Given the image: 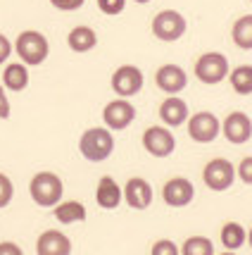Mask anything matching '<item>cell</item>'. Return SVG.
<instances>
[{
	"label": "cell",
	"instance_id": "cell-31",
	"mask_svg": "<svg viewBox=\"0 0 252 255\" xmlns=\"http://www.w3.org/2000/svg\"><path fill=\"white\" fill-rule=\"evenodd\" d=\"M12 55V41L5 36V33H0V65H5Z\"/></svg>",
	"mask_w": 252,
	"mask_h": 255
},
{
	"label": "cell",
	"instance_id": "cell-26",
	"mask_svg": "<svg viewBox=\"0 0 252 255\" xmlns=\"http://www.w3.org/2000/svg\"><path fill=\"white\" fill-rule=\"evenodd\" d=\"M95 2H98L100 12L107 14V17H117L126 7V0H95Z\"/></svg>",
	"mask_w": 252,
	"mask_h": 255
},
{
	"label": "cell",
	"instance_id": "cell-11",
	"mask_svg": "<svg viewBox=\"0 0 252 255\" xmlns=\"http://www.w3.org/2000/svg\"><path fill=\"white\" fill-rule=\"evenodd\" d=\"M221 133L229 143H236V145H243L248 143L252 138V120L250 115H245L241 110H233L224 117L221 122Z\"/></svg>",
	"mask_w": 252,
	"mask_h": 255
},
{
	"label": "cell",
	"instance_id": "cell-4",
	"mask_svg": "<svg viewBox=\"0 0 252 255\" xmlns=\"http://www.w3.org/2000/svg\"><path fill=\"white\" fill-rule=\"evenodd\" d=\"M195 79L207 84V86H217L221 84L224 79H229L231 65H229V57L219 53V50H209V53H202V55L195 60Z\"/></svg>",
	"mask_w": 252,
	"mask_h": 255
},
{
	"label": "cell",
	"instance_id": "cell-8",
	"mask_svg": "<svg viewBox=\"0 0 252 255\" xmlns=\"http://www.w3.org/2000/svg\"><path fill=\"white\" fill-rule=\"evenodd\" d=\"M112 91L119 96V98H133L143 91V84H145V77H143L141 67L136 65H121L112 72Z\"/></svg>",
	"mask_w": 252,
	"mask_h": 255
},
{
	"label": "cell",
	"instance_id": "cell-33",
	"mask_svg": "<svg viewBox=\"0 0 252 255\" xmlns=\"http://www.w3.org/2000/svg\"><path fill=\"white\" fill-rule=\"evenodd\" d=\"M248 244H250V248H252V229L248 232Z\"/></svg>",
	"mask_w": 252,
	"mask_h": 255
},
{
	"label": "cell",
	"instance_id": "cell-5",
	"mask_svg": "<svg viewBox=\"0 0 252 255\" xmlns=\"http://www.w3.org/2000/svg\"><path fill=\"white\" fill-rule=\"evenodd\" d=\"M150 29H153V36L157 41H162V43H174V41H178V38L186 33L188 22L178 10H160L153 17Z\"/></svg>",
	"mask_w": 252,
	"mask_h": 255
},
{
	"label": "cell",
	"instance_id": "cell-6",
	"mask_svg": "<svg viewBox=\"0 0 252 255\" xmlns=\"http://www.w3.org/2000/svg\"><path fill=\"white\" fill-rule=\"evenodd\" d=\"M236 165L231 160H224V157H214L209 160L205 169H202V181L209 191H229L233 184H236Z\"/></svg>",
	"mask_w": 252,
	"mask_h": 255
},
{
	"label": "cell",
	"instance_id": "cell-24",
	"mask_svg": "<svg viewBox=\"0 0 252 255\" xmlns=\"http://www.w3.org/2000/svg\"><path fill=\"white\" fill-rule=\"evenodd\" d=\"M183 253L186 255H212L214 253V244L205 239V236H190L183 241Z\"/></svg>",
	"mask_w": 252,
	"mask_h": 255
},
{
	"label": "cell",
	"instance_id": "cell-23",
	"mask_svg": "<svg viewBox=\"0 0 252 255\" xmlns=\"http://www.w3.org/2000/svg\"><path fill=\"white\" fill-rule=\"evenodd\" d=\"M229 84L233 93L238 96H252V65H238L229 72Z\"/></svg>",
	"mask_w": 252,
	"mask_h": 255
},
{
	"label": "cell",
	"instance_id": "cell-7",
	"mask_svg": "<svg viewBox=\"0 0 252 255\" xmlns=\"http://www.w3.org/2000/svg\"><path fill=\"white\" fill-rule=\"evenodd\" d=\"M186 127H188V136L195 143H212L221 133V120L209 110H200L195 115H190Z\"/></svg>",
	"mask_w": 252,
	"mask_h": 255
},
{
	"label": "cell",
	"instance_id": "cell-29",
	"mask_svg": "<svg viewBox=\"0 0 252 255\" xmlns=\"http://www.w3.org/2000/svg\"><path fill=\"white\" fill-rule=\"evenodd\" d=\"M84 2H86V0H50V5L62 12H74V10H79V7H84Z\"/></svg>",
	"mask_w": 252,
	"mask_h": 255
},
{
	"label": "cell",
	"instance_id": "cell-3",
	"mask_svg": "<svg viewBox=\"0 0 252 255\" xmlns=\"http://www.w3.org/2000/svg\"><path fill=\"white\" fill-rule=\"evenodd\" d=\"M14 53L22 60L24 65L29 67H38L43 65L48 55H50V43L45 38V33L36 31V29H26L17 36L14 41Z\"/></svg>",
	"mask_w": 252,
	"mask_h": 255
},
{
	"label": "cell",
	"instance_id": "cell-17",
	"mask_svg": "<svg viewBox=\"0 0 252 255\" xmlns=\"http://www.w3.org/2000/svg\"><path fill=\"white\" fill-rule=\"evenodd\" d=\"M157 115H160V120H162L167 127H181V124H186L188 117H190L186 100L178 98V96H169V98H165V103L160 105Z\"/></svg>",
	"mask_w": 252,
	"mask_h": 255
},
{
	"label": "cell",
	"instance_id": "cell-2",
	"mask_svg": "<svg viewBox=\"0 0 252 255\" xmlns=\"http://www.w3.org/2000/svg\"><path fill=\"white\" fill-rule=\"evenodd\" d=\"M29 193H31V200L38 208H55L57 203L65 198V184L55 172L43 169V172H36L31 177Z\"/></svg>",
	"mask_w": 252,
	"mask_h": 255
},
{
	"label": "cell",
	"instance_id": "cell-16",
	"mask_svg": "<svg viewBox=\"0 0 252 255\" xmlns=\"http://www.w3.org/2000/svg\"><path fill=\"white\" fill-rule=\"evenodd\" d=\"M36 253L38 255H69L72 253V241L60 229H48V232H43L38 236Z\"/></svg>",
	"mask_w": 252,
	"mask_h": 255
},
{
	"label": "cell",
	"instance_id": "cell-18",
	"mask_svg": "<svg viewBox=\"0 0 252 255\" xmlns=\"http://www.w3.org/2000/svg\"><path fill=\"white\" fill-rule=\"evenodd\" d=\"M2 86L12 93H22L29 86V65L19 62H5L2 69Z\"/></svg>",
	"mask_w": 252,
	"mask_h": 255
},
{
	"label": "cell",
	"instance_id": "cell-13",
	"mask_svg": "<svg viewBox=\"0 0 252 255\" xmlns=\"http://www.w3.org/2000/svg\"><path fill=\"white\" fill-rule=\"evenodd\" d=\"M155 84L167 96H178L188 86V74L183 72V67L169 62V65H162L155 72Z\"/></svg>",
	"mask_w": 252,
	"mask_h": 255
},
{
	"label": "cell",
	"instance_id": "cell-22",
	"mask_svg": "<svg viewBox=\"0 0 252 255\" xmlns=\"http://www.w3.org/2000/svg\"><path fill=\"white\" fill-rule=\"evenodd\" d=\"M248 244V232L241 222H226L221 227V246L226 251H238Z\"/></svg>",
	"mask_w": 252,
	"mask_h": 255
},
{
	"label": "cell",
	"instance_id": "cell-30",
	"mask_svg": "<svg viewBox=\"0 0 252 255\" xmlns=\"http://www.w3.org/2000/svg\"><path fill=\"white\" fill-rule=\"evenodd\" d=\"M10 112L12 108H10V98H7V89L0 84V120H7Z\"/></svg>",
	"mask_w": 252,
	"mask_h": 255
},
{
	"label": "cell",
	"instance_id": "cell-34",
	"mask_svg": "<svg viewBox=\"0 0 252 255\" xmlns=\"http://www.w3.org/2000/svg\"><path fill=\"white\" fill-rule=\"evenodd\" d=\"M133 2H138V5H148L150 0H133Z\"/></svg>",
	"mask_w": 252,
	"mask_h": 255
},
{
	"label": "cell",
	"instance_id": "cell-14",
	"mask_svg": "<svg viewBox=\"0 0 252 255\" xmlns=\"http://www.w3.org/2000/svg\"><path fill=\"white\" fill-rule=\"evenodd\" d=\"M155 191L150 186V181H145L143 177H131L124 186V200L126 205L133 208V210H145L153 205Z\"/></svg>",
	"mask_w": 252,
	"mask_h": 255
},
{
	"label": "cell",
	"instance_id": "cell-15",
	"mask_svg": "<svg viewBox=\"0 0 252 255\" xmlns=\"http://www.w3.org/2000/svg\"><path fill=\"white\" fill-rule=\"evenodd\" d=\"M95 203L102 210H117L124 203V189L114 181V177H100L95 186Z\"/></svg>",
	"mask_w": 252,
	"mask_h": 255
},
{
	"label": "cell",
	"instance_id": "cell-28",
	"mask_svg": "<svg viewBox=\"0 0 252 255\" xmlns=\"http://www.w3.org/2000/svg\"><path fill=\"white\" fill-rule=\"evenodd\" d=\"M150 253L153 255H178V246L174 241H169V239H160V241L153 244Z\"/></svg>",
	"mask_w": 252,
	"mask_h": 255
},
{
	"label": "cell",
	"instance_id": "cell-9",
	"mask_svg": "<svg viewBox=\"0 0 252 255\" xmlns=\"http://www.w3.org/2000/svg\"><path fill=\"white\" fill-rule=\"evenodd\" d=\"M143 148L153 157H169L176 150V138L167 124H153L143 131Z\"/></svg>",
	"mask_w": 252,
	"mask_h": 255
},
{
	"label": "cell",
	"instance_id": "cell-12",
	"mask_svg": "<svg viewBox=\"0 0 252 255\" xmlns=\"http://www.w3.org/2000/svg\"><path fill=\"white\" fill-rule=\"evenodd\" d=\"M162 198L169 208H186L195 198V186L190 179L183 177H171L162 186Z\"/></svg>",
	"mask_w": 252,
	"mask_h": 255
},
{
	"label": "cell",
	"instance_id": "cell-19",
	"mask_svg": "<svg viewBox=\"0 0 252 255\" xmlns=\"http://www.w3.org/2000/svg\"><path fill=\"white\" fill-rule=\"evenodd\" d=\"M67 45L74 53H90L98 45V33L93 31L90 26L79 24V26H74L72 31L67 33Z\"/></svg>",
	"mask_w": 252,
	"mask_h": 255
},
{
	"label": "cell",
	"instance_id": "cell-21",
	"mask_svg": "<svg viewBox=\"0 0 252 255\" xmlns=\"http://www.w3.org/2000/svg\"><path fill=\"white\" fill-rule=\"evenodd\" d=\"M231 41L241 50H252V14L238 17L231 26Z\"/></svg>",
	"mask_w": 252,
	"mask_h": 255
},
{
	"label": "cell",
	"instance_id": "cell-20",
	"mask_svg": "<svg viewBox=\"0 0 252 255\" xmlns=\"http://www.w3.org/2000/svg\"><path fill=\"white\" fill-rule=\"evenodd\" d=\"M53 217L60 224H79L86 220V205L79 200H60L53 208Z\"/></svg>",
	"mask_w": 252,
	"mask_h": 255
},
{
	"label": "cell",
	"instance_id": "cell-25",
	"mask_svg": "<svg viewBox=\"0 0 252 255\" xmlns=\"http://www.w3.org/2000/svg\"><path fill=\"white\" fill-rule=\"evenodd\" d=\"M14 198V186H12V179L5 174V172H0V210L2 208H7Z\"/></svg>",
	"mask_w": 252,
	"mask_h": 255
},
{
	"label": "cell",
	"instance_id": "cell-27",
	"mask_svg": "<svg viewBox=\"0 0 252 255\" xmlns=\"http://www.w3.org/2000/svg\"><path fill=\"white\" fill-rule=\"evenodd\" d=\"M236 177L241 179L243 184H248V186H252V155L243 157L241 162L236 165Z\"/></svg>",
	"mask_w": 252,
	"mask_h": 255
},
{
	"label": "cell",
	"instance_id": "cell-10",
	"mask_svg": "<svg viewBox=\"0 0 252 255\" xmlns=\"http://www.w3.org/2000/svg\"><path fill=\"white\" fill-rule=\"evenodd\" d=\"M133 120H136V108L129 103V98H114L102 108V122L112 131L129 129Z\"/></svg>",
	"mask_w": 252,
	"mask_h": 255
},
{
	"label": "cell",
	"instance_id": "cell-32",
	"mask_svg": "<svg viewBox=\"0 0 252 255\" xmlns=\"http://www.w3.org/2000/svg\"><path fill=\"white\" fill-rule=\"evenodd\" d=\"M22 255V248H19V246L17 244H12V241H2V244H0V255Z\"/></svg>",
	"mask_w": 252,
	"mask_h": 255
},
{
	"label": "cell",
	"instance_id": "cell-35",
	"mask_svg": "<svg viewBox=\"0 0 252 255\" xmlns=\"http://www.w3.org/2000/svg\"><path fill=\"white\" fill-rule=\"evenodd\" d=\"M250 2H252V0H250Z\"/></svg>",
	"mask_w": 252,
	"mask_h": 255
},
{
	"label": "cell",
	"instance_id": "cell-1",
	"mask_svg": "<svg viewBox=\"0 0 252 255\" xmlns=\"http://www.w3.org/2000/svg\"><path fill=\"white\" fill-rule=\"evenodd\" d=\"M79 153L88 162H102L114 153V136L107 127H90L79 138Z\"/></svg>",
	"mask_w": 252,
	"mask_h": 255
}]
</instances>
